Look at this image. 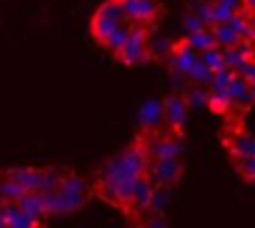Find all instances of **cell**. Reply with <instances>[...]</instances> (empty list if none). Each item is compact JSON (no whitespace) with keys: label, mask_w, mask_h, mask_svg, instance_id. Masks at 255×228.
Here are the masks:
<instances>
[{"label":"cell","mask_w":255,"mask_h":228,"mask_svg":"<svg viewBox=\"0 0 255 228\" xmlns=\"http://www.w3.org/2000/svg\"><path fill=\"white\" fill-rule=\"evenodd\" d=\"M18 206L28 213V216H33L38 223L48 216V208H45V196L43 193H25L20 201H18Z\"/></svg>","instance_id":"obj_15"},{"label":"cell","mask_w":255,"mask_h":228,"mask_svg":"<svg viewBox=\"0 0 255 228\" xmlns=\"http://www.w3.org/2000/svg\"><path fill=\"white\" fill-rule=\"evenodd\" d=\"M238 173L248 181H255V158H243L238 161Z\"/></svg>","instance_id":"obj_29"},{"label":"cell","mask_w":255,"mask_h":228,"mask_svg":"<svg viewBox=\"0 0 255 228\" xmlns=\"http://www.w3.org/2000/svg\"><path fill=\"white\" fill-rule=\"evenodd\" d=\"M195 60H198V53L190 48V43H188V40L178 43V45L170 50V70H173V73L188 75V70L195 65Z\"/></svg>","instance_id":"obj_10"},{"label":"cell","mask_w":255,"mask_h":228,"mask_svg":"<svg viewBox=\"0 0 255 228\" xmlns=\"http://www.w3.org/2000/svg\"><path fill=\"white\" fill-rule=\"evenodd\" d=\"M228 98L233 100V108H250L255 103V85H250L240 75H235L233 83L228 85Z\"/></svg>","instance_id":"obj_11"},{"label":"cell","mask_w":255,"mask_h":228,"mask_svg":"<svg viewBox=\"0 0 255 228\" xmlns=\"http://www.w3.org/2000/svg\"><path fill=\"white\" fill-rule=\"evenodd\" d=\"M220 3H223V5H228V8H233V10H240V5H243L240 0H220Z\"/></svg>","instance_id":"obj_32"},{"label":"cell","mask_w":255,"mask_h":228,"mask_svg":"<svg viewBox=\"0 0 255 228\" xmlns=\"http://www.w3.org/2000/svg\"><path fill=\"white\" fill-rule=\"evenodd\" d=\"M250 158H255V138H253V151H250Z\"/></svg>","instance_id":"obj_34"},{"label":"cell","mask_w":255,"mask_h":228,"mask_svg":"<svg viewBox=\"0 0 255 228\" xmlns=\"http://www.w3.org/2000/svg\"><path fill=\"white\" fill-rule=\"evenodd\" d=\"M245 5H248L250 10H255V0H245Z\"/></svg>","instance_id":"obj_33"},{"label":"cell","mask_w":255,"mask_h":228,"mask_svg":"<svg viewBox=\"0 0 255 228\" xmlns=\"http://www.w3.org/2000/svg\"><path fill=\"white\" fill-rule=\"evenodd\" d=\"M130 33H133V25L130 23H125V25H120L105 43H103V48L108 50V53H113V55H118L120 58V53L125 50V45H128V40H130Z\"/></svg>","instance_id":"obj_16"},{"label":"cell","mask_w":255,"mask_h":228,"mask_svg":"<svg viewBox=\"0 0 255 228\" xmlns=\"http://www.w3.org/2000/svg\"><path fill=\"white\" fill-rule=\"evenodd\" d=\"M180 173H183L180 161H153L148 176L153 178L155 186H165V188H170L173 183L180 181Z\"/></svg>","instance_id":"obj_8"},{"label":"cell","mask_w":255,"mask_h":228,"mask_svg":"<svg viewBox=\"0 0 255 228\" xmlns=\"http://www.w3.org/2000/svg\"><path fill=\"white\" fill-rule=\"evenodd\" d=\"M208 100H210V90H205V88H200V85L190 88L188 95H185V103H188V105H195V108L208 105Z\"/></svg>","instance_id":"obj_27"},{"label":"cell","mask_w":255,"mask_h":228,"mask_svg":"<svg viewBox=\"0 0 255 228\" xmlns=\"http://www.w3.org/2000/svg\"><path fill=\"white\" fill-rule=\"evenodd\" d=\"M210 10H213V28L215 25H228L235 15H238V10H233V8H228V5H223L220 0H215V3H210Z\"/></svg>","instance_id":"obj_22"},{"label":"cell","mask_w":255,"mask_h":228,"mask_svg":"<svg viewBox=\"0 0 255 228\" xmlns=\"http://www.w3.org/2000/svg\"><path fill=\"white\" fill-rule=\"evenodd\" d=\"M185 78H188L190 83H195V85H200V88H203V85H210V83H213L215 73H213V70H210V68L198 58V60H195V65L188 70V75H185Z\"/></svg>","instance_id":"obj_20"},{"label":"cell","mask_w":255,"mask_h":228,"mask_svg":"<svg viewBox=\"0 0 255 228\" xmlns=\"http://www.w3.org/2000/svg\"><path fill=\"white\" fill-rule=\"evenodd\" d=\"M138 123L143 131H158L165 123V100H145L138 108Z\"/></svg>","instance_id":"obj_7"},{"label":"cell","mask_w":255,"mask_h":228,"mask_svg":"<svg viewBox=\"0 0 255 228\" xmlns=\"http://www.w3.org/2000/svg\"><path fill=\"white\" fill-rule=\"evenodd\" d=\"M183 143L178 138H153L148 146V156L153 161H180Z\"/></svg>","instance_id":"obj_9"},{"label":"cell","mask_w":255,"mask_h":228,"mask_svg":"<svg viewBox=\"0 0 255 228\" xmlns=\"http://www.w3.org/2000/svg\"><path fill=\"white\" fill-rule=\"evenodd\" d=\"M200 60H203L213 73L225 70V55H223V48H210V50H205V53L200 55Z\"/></svg>","instance_id":"obj_23"},{"label":"cell","mask_w":255,"mask_h":228,"mask_svg":"<svg viewBox=\"0 0 255 228\" xmlns=\"http://www.w3.org/2000/svg\"><path fill=\"white\" fill-rule=\"evenodd\" d=\"M183 28H185V33L188 35H195V33H203V30H208V25L195 15V13H188L185 15V23H183Z\"/></svg>","instance_id":"obj_28"},{"label":"cell","mask_w":255,"mask_h":228,"mask_svg":"<svg viewBox=\"0 0 255 228\" xmlns=\"http://www.w3.org/2000/svg\"><path fill=\"white\" fill-rule=\"evenodd\" d=\"M150 166H153V158L148 156L145 146H140V143L128 146L125 151L113 156L108 163H103V168L98 173V183L100 186L135 188V183L150 173Z\"/></svg>","instance_id":"obj_1"},{"label":"cell","mask_w":255,"mask_h":228,"mask_svg":"<svg viewBox=\"0 0 255 228\" xmlns=\"http://www.w3.org/2000/svg\"><path fill=\"white\" fill-rule=\"evenodd\" d=\"M5 178L15 181L20 188H25L28 193H43V186H45V171L40 168H10L3 173Z\"/></svg>","instance_id":"obj_6"},{"label":"cell","mask_w":255,"mask_h":228,"mask_svg":"<svg viewBox=\"0 0 255 228\" xmlns=\"http://www.w3.org/2000/svg\"><path fill=\"white\" fill-rule=\"evenodd\" d=\"M238 73L235 70H230V68H225V70H220V73H215V78H213V83H210V93H228V85L233 83V78H235Z\"/></svg>","instance_id":"obj_25"},{"label":"cell","mask_w":255,"mask_h":228,"mask_svg":"<svg viewBox=\"0 0 255 228\" xmlns=\"http://www.w3.org/2000/svg\"><path fill=\"white\" fill-rule=\"evenodd\" d=\"M168 203H170V188L158 186V188H155V193H153V201H150V213L160 216V213L168 208Z\"/></svg>","instance_id":"obj_24"},{"label":"cell","mask_w":255,"mask_h":228,"mask_svg":"<svg viewBox=\"0 0 255 228\" xmlns=\"http://www.w3.org/2000/svg\"><path fill=\"white\" fill-rule=\"evenodd\" d=\"M240 3H245V0H240Z\"/></svg>","instance_id":"obj_35"},{"label":"cell","mask_w":255,"mask_h":228,"mask_svg":"<svg viewBox=\"0 0 255 228\" xmlns=\"http://www.w3.org/2000/svg\"><path fill=\"white\" fill-rule=\"evenodd\" d=\"M208 108L218 116H225V113L233 108V100L228 98V93H210V100H208Z\"/></svg>","instance_id":"obj_26"},{"label":"cell","mask_w":255,"mask_h":228,"mask_svg":"<svg viewBox=\"0 0 255 228\" xmlns=\"http://www.w3.org/2000/svg\"><path fill=\"white\" fill-rule=\"evenodd\" d=\"M155 183H153V178L150 176H145V178H140L138 183H135V188H133V208H138V211H150V201H153V193H155Z\"/></svg>","instance_id":"obj_14"},{"label":"cell","mask_w":255,"mask_h":228,"mask_svg":"<svg viewBox=\"0 0 255 228\" xmlns=\"http://www.w3.org/2000/svg\"><path fill=\"white\" fill-rule=\"evenodd\" d=\"M228 148H230V153H233L238 161L250 158V151H253V136H248V133H233V136L228 138Z\"/></svg>","instance_id":"obj_17"},{"label":"cell","mask_w":255,"mask_h":228,"mask_svg":"<svg viewBox=\"0 0 255 228\" xmlns=\"http://www.w3.org/2000/svg\"><path fill=\"white\" fill-rule=\"evenodd\" d=\"M213 33H215V40H218V48H223V50H228V48H235L238 43H240V35L230 28V25H215L213 28Z\"/></svg>","instance_id":"obj_21"},{"label":"cell","mask_w":255,"mask_h":228,"mask_svg":"<svg viewBox=\"0 0 255 228\" xmlns=\"http://www.w3.org/2000/svg\"><path fill=\"white\" fill-rule=\"evenodd\" d=\"M120 25H125V13H123L120 3L118 0H105V3L95 10V15H93L90 30H93V38L103 45Z\"/></svg>","instance_id":"obj_3"},{"label":"cell","mask_w":255,"mask_h":228,"mask_svg":"<svg viewBox=\"0 0 255 228\" xmlns=\"http://www.w3.org/2000/svg\"><path fill=\"white\" fill-rule=\"evenodd\" d=\"M118 3L125 13V20L133 25H148L160 15V5L155 0H118Z\"/></svg>","instance_id":"obj_4"},{"label":"cell","mask_w":255,"mask_h":228,"mask_svg":"<svg viewBox=\"0 0 255 228\" xmlns=\"http://www.w3.org/2000/svg\"><path fill=\"white\" fill-rule=\"evenodd\" d=\"M238 75L245 80V83H250V85H255V60H248L240 70H238Z\"/></svg>","instance_id":"obj_30"},{"label":"cell","mask_w":255,"mask_h":228,"mask_svg":"<svg viewBox=\"0 0 255 228\" xmlns=\"http://www.w3.org/2000/svg\"><path fill=\"white\" fill-rule=\"evenodd\" d=\"M3 218H5V226L8 228H40V223L33 216H28L18 203H5Z\"/></svg>","instance_id":"obj_13"},{"label":"cell","mask_w":255,"mask_h":228,"mask_svg":"<svg viewBox=\"0 0 255 228\" xmlns=\"http://www.w3.org/2000/svg\"><path fill=\"white\" fill-rule=\"evenodd\" d=\"M148 55H150V50H148V30H145V25H133L130 40H128L125 50L120 53V60L125 65H143L148 60Z\"/></svg>","instance_id":"obj_5"},{"label":"cell","mask_w":255,"mask_h":228,"mask_svg":"<svg viewBox=\"0 0 255 228\" xmlns=\"http://www.w3.org/2000/svg\"><path fill=\"white\" fill-rule=\"evenodd\" d=\"M145 228H168V226H165L163 216H150L148 223H145Z\"/></svg>","instance_id":"obj_31"},{"label":"cell","mask_w":255,"mask_h":228,"mask_svg":"<svg viewBox=\"0 0 255 228\" xmlns=\"http://www.w3.org/2000/svg\"><path fill=\"white\" fill-rule=\"evenodd\" d=\"M185 40L190 43V48H193L195 53H205V50H210V48H218V40H215L213 28H208V30H203V33H195V35H188Z\"/></svg>","instance_id":"obj_18"},{"label":"cell","mask_w":255,"mask_h":228,"mask_svg":"<svg viewBox=\"0 0 255 228\" xmlns=\"http://www.w3.org/2000/svg\"><path fill=\"white\" fill-rule=\"evenodd\" d=\"M25 193H28V191L20 188L15 181H10V178H5V176H0V201H5V203H18Z\"/></svg>","instance_id":"obj_19"},{"label":"cell","mask_w":255,"mask_h":228,"mask_svg":"<svg viewBox=\"0 0 255 228\" xmlns=\"http://www.w3.org/2000/svg\"><path fill=\"white\" fill-rule=\"evenodd\" d=\"M185 118H188V103H185V98L170 95L165 100V123L173 131H180L185 126Z\"/></svg>","instance_id":"obj_12"},{"label":"cell","mask_w":255,"mask_h":228,"mask_svg":"<svg viewBox=\"0 0 255 228\" xmlns=\"http://www.w3.org/2000/svg\"><path fill=\"white\" fill-rule=\"evenodd\" d=\"M43 196H45L48 216H65V213H73V211H78L88 203L90 186L80 176H63L60 188L53 191V193H43Z\"/></svg>","instance_id":"obj_2"}]
</instances>
